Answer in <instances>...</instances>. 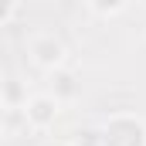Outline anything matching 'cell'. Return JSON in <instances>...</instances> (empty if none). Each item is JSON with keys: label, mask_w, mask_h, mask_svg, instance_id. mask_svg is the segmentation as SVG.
<instances>
[{"label": "cell", "mask_w": 146, "mask_h": 146, "mask_svg": "<svg viewBox=\"0 0 146 146\" xmlns=\"http://www.w3.org/2000/svg\"><path fill=\"white\" fill-rule=\"evenodd\" d=\"M99 146H146V119L136 112H112L95 129Z\"/></svg>", "instance_id": "obj_1"}, {"label": "cell", "mask_w": 146, "mask_h": 146, "mask_svg": "<svg viewBox=\"0 0 146 146\" xmlns=\"http://www.w3.org/2000/svg\"><path fill=\"white\" fill-rule=\"evenodd\" d=\"M27 54H31V61H34L44 75L54 72V68H65V61H68L65 41L58 34H51V31H37V34L27 37Z\"/></svg>", "instance_id": "obj_2"}, {"label": "cell", "mask_w": 146, "mask_h": 146, "mask_svg": "<svg viewBox=\"0 0 146 146\" xmlns=\"http://www.w3.org/2000/svg\"><path fill=\"white\" fill-rule=\"evenodd\" d=\"M21 115H24V126H27L31 133H44V129H51V126L58 122L61 102L51 99L48 92H34V95H27V102L21 106Z\"/></svg>", "instance_id": "obj_3"}, {"label": "cell", "mask_w": 146, "mask_h": 146, "mask_svg": "<svg viewBox=\"0 0 146 146\" xmlns=\"http://www.w3.org/2000/svg\"><path fill=\"white\" fill-rule=\"evenodd\" d=\"M44 92L65 106V102H75V99H78V92H82V82H78V75H75L68 65H65V68H54V72H48V88H44Z\"/></svg>", "instance_id": "obj_4"}, {"label": "cell", "mask_w": 146, "mask_h": 146, "mask_svg": "<svg viewBox=\"0 0 146 146\" xmlns=\"http://www.w3.org/2000/svg\"><path fill=\"white\" fill-rule=\"evenodd\" d=\"M85 10L92 14V17H119V14H126L129 10V3L126 0H85Z\"/></svg>", "instance_id": "obj_5"}, {"label": "cell", "mask_w": 146, "mask_h": 146, "mask_svg": "<svg viewBox=\"0 0 146 146\" xmlns=\"http://www.w3.org/2000/svg\"><path fill=\"white\" fill-rule=\"evenodd\" d=\"M14 17H21V3L17 0H0V27H7Z\"/></svg>", "instance_id": "obj_6"}, {"label": "cell", "mask_w": 146, "mask_h": 146, "mask_svg": "<svg viewBox=\"0 0 146 146\" xmlns=\"http://www.w3.org/2000/svg\"><path fill=\"white\" fill-rule=\"evenodd\" d=\"M68 146H99V136H95V133H78Z\"/></svg>", "instance_id": "obj_7"}, {"label": "cell", "mask_w": 146, "mask_h": 146, "mask_svg": "<svg viewBox=\"0 0 146 146\" xmlns=\"http://www.w3.org/2000/svg\"><path fill=\"white\" fill-rule=\"evenodd\" d=\"M7 112H10V109H7V102L0 99V136H3V122H7Z\"/></svg>", "instance_id": "obj_8"}, {"label": "cell", "mask_w": 146, "mask_h": 146, "mask_svg": "<svg viewBox=\"0 0 146 146\" xmlns=\"http://www.w3.org/2000/svg\"><path fill=\"white\" fill-rule=\"evenodd\" d=\"M3 82H7V78H3V65H0V88H3Z\"/></svg>", "instance_id": "obj_9"}]
</instances>
